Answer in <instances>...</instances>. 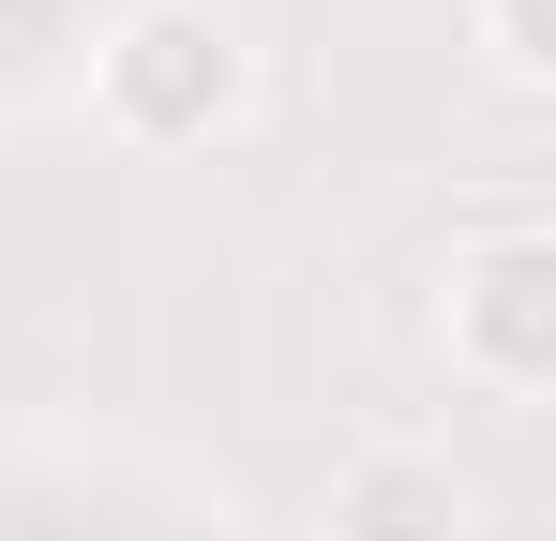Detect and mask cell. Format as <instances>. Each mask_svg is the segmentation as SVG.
<instances>
[{
  "label": "cell",
  "instance_id": "cell-3",
  "mask_svg": "<svg viewBox=\"0 0 556 541\" xmlns=\"http://www.w3.org/2000/svg\"><path fill=\"white\" fill-rule=\"evenodd\" d=\"M331 541H466V481L437 466V451H346Z\"/></svg>",
  "mask_w": 556,
  "mask_h": 541
},
{
  "label": "cell",
  "instance_id": "cell-2",
  "mask_svg": "<svg viewBox=\"0 0 556 541\" xmlns=\"http://www.w3.org/2000/svg\"><path fill=\"white\" fill-rule=\"evenodd\" d=\"M452 361L481 391H556V241L542 226L452 256Z\"/></svg>",
  "mask_w": 556,
  "mask_h": 541
},
{
  "label": "cell",
  "instance_id": "cell-4",
  "mask_svg": "<svg viewBox=\"0 0 556 541\" xmlns=\"http://www.w3.org/2000/svg\"><path fill=\"white\" fill-rule=\"evenodd\" d=\"M481 30H496L511 76H556V0H481Z\"/></svg>",
  "mask_w": 556,
  "mask_h": 541
},
{
  "label": "cell",
  "instance_id": "cell-1",
  "mask_svg": "<svg viewBox=\"0 0 556 541\" xmlns=\"http://www.w3.org/2000/svg\"><path fill=\"white\" fill-rule=\"evenodd\" d=\"M241 90H256V61H241V30L211 0H136L105 30V121L136 151H211L241 121Z\"/></svg>",
  "mask_w": 556,
  "mask_h": 541
}]
</instances>
